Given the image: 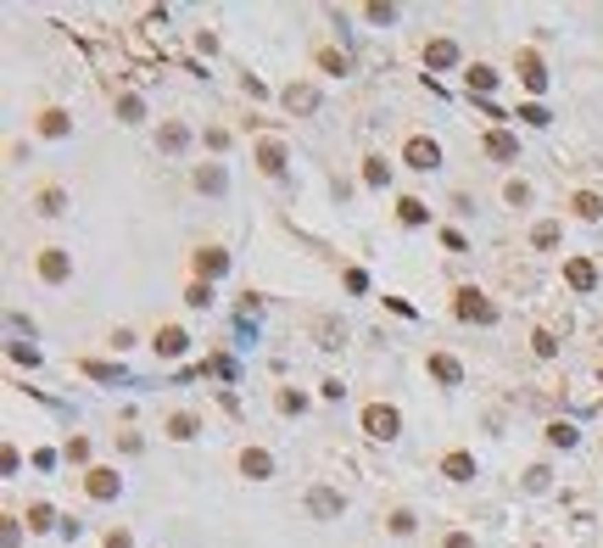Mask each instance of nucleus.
Returning a JSON list of instances; mask_svg holds the SVG:
<instances>
[{
	"label": "nucleus",
	"mask_w": 603,
	"mask_h": 548,
	"mask_svg": "<svg viewBox=\"0 0 603 548\" xmlns=\"http://www.w3.org/2000/svg\"><path fill=\"white\" fill-rule=\"evenodd\" d=\"M363 426H369V437H397V408H380V403H374V408L363 414Z\"/></svg>",
	"instance_id": "f257e3e1"
},
{
	"label": "nucleus",
	"mask_w": 603,
	"mask_h": 548,
	"mask_svg": "<svg viewBox=\"0 0 603 548\" xmlns=\"http://www.w3.org/2000/svg\"><path fill=\"white\" fill-rule=\"evenodd\" d=\"M308 509H313V515H341V492H330V487H319V492L308 498Z\"/></svg>",
	"instance_id": "f03ea898"
},
{
	"label": "nucleus",
	"mask_w": 603,
	"mask_h": 548,
	"mask_svg": "<svg viewBox=\"0 0 603 548\" xmlns=\"http://www.w3.org/2000/svg\"><path fill=\"white\" fill-rule=\"evenodd\" d=\"M408 157H413V168H436V146H430V140H408Z\"/></svg>",
	"instance_id": "7ed1b4c3"
},
{
	"label": "nucleus",
	"mask_w": 603,
	"mask_h": 548,
	"mask_svg": "<svg viewBox=\"0 0 603 548\" xmlns=\"http://www.w3.org/2000/svg\"><path fill=\"white\" fill-rule=\"evenodd\" d=\"M458 314H464V319H492L497 308H492V303H475V291H464V303H458Z\"/></svg>",
	"instance_id": "20e7f679"
},
{
	"label": "nucleus",
	"mask_w": 603,
	"mask_h": 548,
	"mask_svg": "<svg viewBox=\"0 0 603 548\" xmlns=\"http://www.w3.org/2000/svg\"><path fill=\"white\" fill-rule=\"evenodd\" d=\"M442 470H447L453 481H464V476L475 470V465H469V453H447V459H442Z\"/></svg>",
	"instance_id": "39448f33"
},
{
	"label": "nucleus",
	"mask_w": 603,
	"mask_h": 548,
	"mask_svg": "<svg viewBox=\"0 0 603 548\" xmlns=\"http://www.w3.org/2000/svg\"><path fill=\"white\" fill-rule=\"evenodd\" d=\"M157 353H168V358L185 353V336H179V330H157Z\"/></svg>",
	"instance_id": "423d86ee"
},
{
	"label": "nucleus",
	"mask_w": 603,
	"mask_h": 548,
	"mask_svg": "<svg viewBox=\"0 0 603 548\" xmlns=\"http://www.w3.org/2000/svg\"><path fill=\"white\" fill-rule=\"evenodd\" d=\"M430 375H436V381H447V386H453V381H458V364L436 353V358H430Z\"/></svg>",
	"instance_id": "0eeeda50"
},
{
	"label": "nucleus",
	"mask_w": 603,
	"mask_h": 548,
	"mask_svg": "<svg viewBox=\"0 0 603 548\" xmlns=\"http://www.w3.org/2000/svg\"><path fill=\"white\" fill-rule=\"evenodd\" d=\"M39 269H45V280H62V274H67V258H62V252H45Z\"/></svg>",
	"instance_id": "6e6552de"
},
{
	"label": "nucleus",
	"mask_w": 603,
	"mask_h": 548,
	"mask_svg": "<svg viewBox=\"0 0 603 548\" xmlns=\"http://www.w3.org/2000/svg\"><path fill=\"white\" fill-rule=\"evenodd\" d=\"M240 465H246L251 476H269V470H274V465H269V453H246V459H240Z\"/></svg>",
	"instance_id": "1a4fd4ad"
},
{
	"label": "nucleus",
	"mask_w": 603,
	"mask_h": 548,
	"mask_svg": "<svg viewBox=\"0 0 603 548\" xmlns=\"http://www.w3.org/2000/svg\"><path fill=\"white\" fill-rule=\"evenodd\" d=\"M112 487H117V481H112V476H106V470H90V492H95V498H106V492H112Z\"/></svg>",
	"instance_id": "9d476101"
},
{
	"label": "nucleus",
	"mask_w": 603,
	"mask_h": 548,
	"mask_svg": "<svg viewBox=\"0 0 603 548\" xmlns=\"http://www.w3.org/2000/svg\"><path fill=\"white\" fill-rule=\"evenodd\" d=\"M486 151H492V157H514V140H508V135H492Z\"/></svg>",
	"instance_id": "9b49d317"
},
{
	"label": "nucleus",
	"mask_w": 603,
	"mask_h": 548,
	"mask_svg": "<svg viewBox=\"0 0 603 548\" xmlns=\"http://www.w3.org/2000/svg\"><path fill=\"white\" fill-rule=\"evenodd\" d=\"M469 90H492V67H475V73H469Z\"/></svg>",
	"instance_id": "f8f14e48"
},
{
	"label": "nucleus",
	"mask_w": 603,
	"mask_h": 548,
	"mask_svg": "<svg viewBox=\"0 0 603 548\" xmlns=\"http://www.w3.org/2000/svg\"><path fill=\"white\" fill-rule=\"evenodd\" d=\"M201 190H224V174H218V168H201Z\"/></svg>",
	"instance_id": "ddd939ff"
},
{
	"label": "nucleus",
	"mask_w": 603,
	"mask_h": 548,
	"mask_svg": "<svg viewBox=\"0 0 603 548\" xmlns=\"http://www.w3.org/2000/svg\"><path fill=\"white\" fill-rule=\"evenodd\" d=\"M285 101H291V107H302V112H308V107H313V101H319V96H313V90H291V96H285Z\"/></svg>",
	"instance_id": "4468645a"
},
{
	"label": "nucleus",
	"mask_w": 603,
	"mask_h": 548,
	"mask_svg": "<svg viewBox=\"0 0 603 548\" xmlns=\"http://www.w3.org/2000/svg\"><path fill=\"white\" fill-rule=\"evenodd\" d=\"M570 280L576 285H592V263H570Z\"/></svg>",
	"instance_id": "2eb2a0df"
},
{
	"label": "nucleus",
	"mask_w": 603,
	"mask_h": 548,
	"mask_svg": "<svg viewBox=\"0 0 603 548\" xmlns=\"http://www.w3.org/2000/svg\"><path fill=\"white\" fill-rule=\"evenodd\" d=\"M447 548H475V537H464V531H458V537H447Z\"/></svg>",
	"instance_id": "dca6fc26"
}]
</instances>
